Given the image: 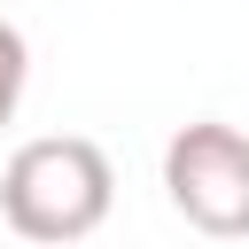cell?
Here are the masks:
<instances>
[{
  "label": "cell",
  "mask_w": 249,
  "mask_h": 249,
  "mask_svg": "<svg viewBox=\"0 0 249 249\" xmlns=\"http://www.w3.org/2000/svg\"><path fill=\"white\" fill-rule=\"evenodd\" d=\"M117 202V171L93 140L78 132H39L8 156L0 171V218L8 233L39 241V249H62V241H86Z\"/></svg>",
  "instance_id": "cell-1"
},
{
  "label": "cell",
  "mask_w": 249,
  "mask_h": 249,
  "mask_svg": "<svg viewBox=\"0 0 249 249\" xmlns=\"http://www.w3.org/2000/svg\"><path fill=\"white\" fill-rule=\"evenodd\" d=\"M171 210L210 241H249V132L226 117H195L163 148Z\"/></svg>",
  "instance_id": "cell-2"
},
{
  "label": "cell",
  "mask_w": 249,
  "mask_h": 249,
  "mask_svg": "<svg viewBox=\"0 0 249 249\" xmlns=\"http://www.w3.org/2000/svg\"><path fill=\"white\" fill-rule=\"evenodd\" d=\"M23 86H31V47H23V31H16L8 16H0V124L16 117Z\"/></svg>",
  "instance_id": "cell-3"
}]
</instances>
